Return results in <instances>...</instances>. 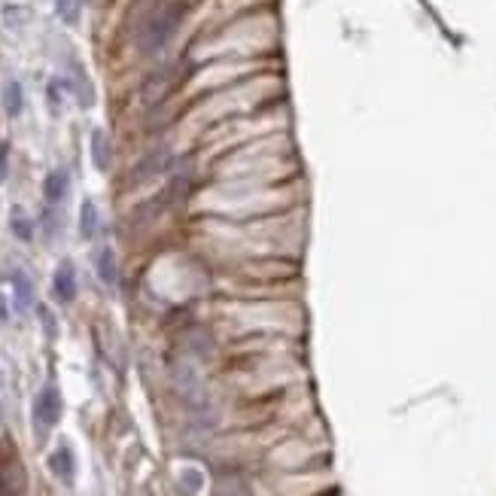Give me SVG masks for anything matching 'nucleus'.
<instances>
[{
    "instance_id": "nucleus-1",
    "label": "nucleus",
    "mask_w": 496,
    "mask_h": 496,
    "mask_svg": "<svg viewBox=\"0 0 496 496\" xmlns=\"http://www.w3.org/2000/svg\"><path fill=\"white\" fill-rule=\"evenodd\" d=\"M180 18H183V4H171V6L159 9V13L150 18L147 31H143V40H140L143 52H159L162 46H168L174 31L180 28Z\"/></svg>"
},
{
    "instance_id": "nucleus-2",
    "label": "nucleus",
    "mask_w": 496,
    "mask_h": 496,
    "mask_svg": "<svg viewBox=\"0 0 496 496\" xmlns=\"http://www.w3.org/2000/svg\"><path fill=\"white\" fill-rule=\"evenodd\" d=\"M34 421L43 430H52V426L61 421V393L55 387H43L34 399Z\"/></svg>"
},
{
    "instance_id": "nucleus-3",
    "label": "nucleus",
    "mask_w": 496,
    "mask_h": 496,
    "mask_svg": "<svg viewBox=\"0 0 496 496\" xmlns=\"http://www.w3.org/2000/svg\"><path fill=\"white\" fill-rule=\"evenodd\" d=\"M52 293H55L58 301H73V298H76V268H73L71 259H64L61 265L55 268Z\"/></svg>"
},
{
    "instance_id": "nucleus-4",
    "label": "nucleus",
    "mask_w": 496,
    "mask_h": 496,
    "mask_svg": "<svg viewBox=\"0 0 496 496\" xmlns=\"http://www.w3.org/2000/svg\"><path fill=\"white\" fill-rule=\"evenodd\" d=\"M49 469H52L64 484L73 481V475H76V460H73V451H71V447H67V444L55 447V454L49 456Z\"/></svg>"
},
{
    "instance_id": "nucleus-5",
    "label": "nucleus",
    "mask_w": 496,
    "mask_h": 496,
    "mask_svg": "<svg viewBox=\"0 0 496 496\" xmlns=\"http://www.w3.org/2000/svg\"><path fill=\"white\" fill-rule=\"evenodd\" d=\"M95 268H98V277L104 286H116V277H119V271H116V253L113 247H101L98 256H95Z\"/></svg>"
},
{
    "instance_id": "nucleus-6",
    "label": "nucleus",
    "mask_w": 496,
    "mask_h": 496,
    "mask_svg": "<svg viewBox=\"0 0 496 496\" xmlns=\"http://www.w3.org/2000/svg\"><path fill=\"white\" fill-rule=\"evenodd\" d=\"M110 155H113V150H110V140H107V134H104L101 128H95V131H92V162H95V168H98V171H107V168H110Z\"/></svg>"
},
{
    "instance_id": "nucleus-7",
    "label": "nucleus",
    "mask_w": 496,
    "mask_h": 496,
    "mask_svg": "<svg viewBox=\"0 0 496 496\" xmlns=\"http://www.w3.org/2000/svg\"><path fill=\"white\" fill-rule=\"evenodd\" d=\"M13 296H16V308L18 310H28L34 301V286L28 280L25 271H13Z\"/></svg>"
},
{
    "instance_id": "nucleus-8",
    "label": "nucleus",
    "mask_w": 496,
    "mask_h": 496,
    "mask_svg": "<svg viewBox=\"0 0 496 496\" xmlns=\"http://www.w3.org/2000/svg\"><path fill=\"white\" fill-rule=\"evenodd\" d=\"M98 229H101V217H98L95 201H83V207H80V235L89 241V238L98 235Z\"/></svg>"
},
{
    "instance_id": "nucleus-9",
    "label": "nucleus",
    "mask_w": 496,
    "mask_h": 496,
    "mask_svg": "<svg viewBox=\"0 0 496 496\" xmlns=\"http://www.w3.org/2000/svg\"><path fill=\"white\" fill-rule=\"evenodd\" d=\"M43 195L49 204H61L67 198V174L64 171H52L46 177V186H43Z\"/></svg>"
},
{
    "instance_id": "nucleus-10",
    "label": "nucleus",
    "mask_w": 496,
    "mask_h": 496,
    "mask_svg": "<svg viewBox=\"0 0 496 496\" xmlns=\"http://www.w3.org/2000/svg\"><path fill=\"white\" fill-rule=\"evenodd\" d=\"M9 229H13V235L18 241H25V244L34 238V219L28 217L22 207H13V213H9Z\"/></svg>"
},
{
    "instance_id": "nucleus-11",
    "label": "nucleus",
    "mask_w": 496,
    "mask_h": 496,
    "mask_svg": "<svg viewBox=\"0 0 496 496\" xmlns=\"http://www.w3.org/2000/svg\"><path fill=\"white\" fill-rule=\"evenodd\" d=\"M22 107H25V92H22V85H18L16 80H9L4 85V110L9 116H18L22 113Z\"/></svg>"
},
{
    "instance_id": "nucleus-12",
    "label": "nucleus",
    "mask_w": 496,
    "mask_h": 496,
    "mask_svg": "<svg viewBox=\"0 0 496 496\" xmlns=\"http://www.w3.org/2000/svg\"><path fill=\"white\" fill-rule=\"evenodd\" d=\"M180 484H183V490H189V493H198L204 488V475L198 469H183L180 472Z\"/></svg>"
},
{
    "instance_id": "nucleus-13",
    "label": "nucleus",
    "mask_w": 496,
    "mask_h": 496,
    "mask_svg": "<svg viewBox=\"0 0 496 496\" xmlns=\"http://www.w3.org/2000/svg\"><path fill=\"white\" fill-rule=\"evenodd\" d=\"M159 171H162L159 155H147V159L140 162V168L134 171V180H147V177H152V174H159Z\"/></svg>"
},
{
    "instance_id": "nucleus-14",
    "label": "nucleus",
    "mask_w": 496,
    "mask_h": 496,
    "mask_svg": "<svg viewBox=\"0 0 496 496\" xmlns=\"http://www.w3.org/2000/svg\"><path fill=\"white\" fill-rule=\"evenodd\" d=\"M55 9L58 16L64 18V22H76V16H80V0H55Z\"/></svg>"
},
{
    "instance_id": "nucleus-15",
    "label": "nucleus",
    "mask_w": 496,
    "mask_h": 496,
    "mask_svg": "<svg viewBox=\"0 0 496 496\" xmlns=\"http://www.w3.org/2000/svg\"><path fill=\"white\" fill-rule=\"evenodd\" d=\"M37 314H40L43 326H46V335H49V338H55V335H58V326H55V317H52V310L46 308V305H40V308H37Z\"/></svg>"
},
{
    "instance_id": "nucleus-16",
    "label": "nucleus",
    "mask_w": 496,
    "mask_h": 496,
    "mask_svg": "<svg viewBox=\"0 0 496 496\" xmlns=\"http://www.w3.org/2000/svg\"><path fill=\"white\" fill-rule=\"evenodd\" d=\"M9 174V143H0V180H6Z\"/></svg>"
},
{
    "instance_id": "nucleus-17",
    "label": "nucleus",
    "mask_w": 496,
    "mask_h": 496,
    "mask_svg": "<svg viewBox=\"0 0 496 496\" xmlns=\"http://www.w3.org/2000/svg\"><path fill=\"white\" fill-rule=\"evenodd\" d=\"M9 317V310H6V296L0 293V320H6Z\"/></svg>"
}]
</instances>
